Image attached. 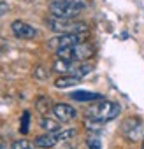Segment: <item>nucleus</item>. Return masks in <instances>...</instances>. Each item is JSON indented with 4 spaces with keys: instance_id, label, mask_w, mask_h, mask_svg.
Here are the masks:
<instances>
[{
    "instance_id": "13",
    "label": "nucleus",
    "mask_w": 144,
    "mask_h": 149,
    "mask_svg": "<svg viewBox=\"0 0 144 149\" xmlns=\"http://www.w3.org/2000/svg\"><path fill=\"white\" fill-rule=\"evenodd\" d=\"M35 107L41 114H48L49 111H53V105H51V100L48 97H39L37 102H35Z\"/></svg>"
},
{
    "instance_id": "20",
    "label": "nucleus",
    "mask_w": 144,
    "mask_h": 149,
    "mask_svg": "<svg viewBox=\"0 0 144 149\" xmlns=\"http://www.w3.org/2000/svg\"><path fill=\"white\" fill-rule=\"evenodd\" d=\"M0 149H7V147H6V146H4L2 142H0Z\"/></svg>"
},
{
    "instance_id": "18",
    "label": "nucleus",
    "mask_w": 144,
    "mask_h": 149,
    "mask_svg": "<svg viewBox=\"0 0 144 149\" xmlns=\"http://www.w3.org/2000/svg\"><path fill=\"white\" fill-rule=\"evenodd\" d=\"M7 46H9V42H7L6 39H0V53H4V51L7 49Z\"/></svg>"
},
{
    "instance_id": "9",
    "label": "nucleus",
    "mask_w": 144,
    "mask_h": 149,
    "mask_svg": "<svg viewBox=\"0 0 144 149\" xmlns=\"http://www.w3.org/2000/svg\"><path fill=\"white\" fill-rule=\"evenodd\" d=\"M11 30H13V33H14L18 39H25V40L35 39V37L39 35V30H37L35 26H32V25H28V23H25V21H20V19L13 21Z\"/></svg>"
},
{
    "instance_id": "5",
    "label": "nucleus",
    "mask_w": 144,
    "mask_h": 149,
    "mask_svg": "<svg viewBox=\"0 0 144 149\" xmlns=\"http://www.w3.org/2000/svg\"><path fill=\"white\" fill-rule=\"evenodd\" d=\"M78 133L76 128H62L55 133H44V135H39L34 139V146L35 147H42V149H49V147H55L58 142H63V140H69Z\"/></svg>"
},
{
    "instance_id": "19",
    "label": "nucleus",
    "mask_w": 144,
    "mask_h": 149,
    "mask_svg": "<svg viewBox=\"0 0 144 149\" xmlns=\"http://www.w3.org/2000/svg\"><path fill=\"white\" fill-rule=\"evenodd\" d=\"M141 149H144V137H142V140H141Z\"/></svg>"
},
{
    "instance_id": "15",
    "label": "nucleus",
    "mask_w": 144,
    "mask_h": 149,
    "mask_svg": "<svg viewBox=\"0 0 144 149\" xmlns=\"http://www.w3.org/2000/svg\"><path fill=\"white\" fill-rule=\"evenodd\" d=\"M32 146H34V144H30L28 140L21 139V140H16V142L13 144V149H32Z\"/></svg>"
},
{
    "instance_id": "3",
    "label": "nucleus",
    "mask_w": 144,
    "mask_h": 149,
    "mask_svg": "<svg viewBox=\"0 0 144 149\" xmlns=\"http://www.w3.org/2000/svg\"><path fill=\"white\" fill-rule=\"evenodd\" d=\"M48 26L53 32H60L63 33H76V35H85L88 33L90 26L83 21H76V19H60V18H49L48 19Z\"/></svg>"
},
{
    "instance_id": "12",
    "label": "nucleus",
    "mask_w": 144,
    "mask_h": 149,
    "mask_svg": "<svg viewBox=\"0 0 144 149\" xmlns=\"http://www.w3.org/2000/svg\"><path fill=\"white\" fill-rule=\"evenodd\" d=\"M41 126H42V130H46L48 133H55V132L62 130L60 121L51 119V118H48V116H42V119H41Z\"/></svg>"
},
{
    "instance_id": "14",
    "label": "nucleus",
    "mask_w": 144,
    "mask_h": 149,
    "mask_svg": "<svg viewBox=\"0 0 144 149\" xmlns=\"http://www.w3.org/2000/svg\"><path fill=\"white\" fill-rule=\"evenodd\" d=\"M28 130H30V112H28V111H25V112L21 114V123H20V132H21L23 135H27V133H28Z\"/></svg>"
},
{
    "instance_id": "16",
    "label": "nucleus",
    "mask_w": 144,
    "mask_h": 149,
    "mask_svg": "<svg viewBox=\"0 0 144 149\" xmlns=\"http://www.w3.org/2000/svg\"><path fill=\"white\" fill-rule=\"evenodd\" d=\"M86 147H88V149H100V140H99L97 137H90V139L86 140Z\"/></svg>"
},
{
    "instance_id": "2",
    "label": "nucleus",
    "mask_w": 144,
    "mask_h": 149,
    "mask_svg": "<svg viewBox=\"0 0 144 149\" xmlns=\"http://www.w3.org/2000/svg\"><path fill=\"white\" fill-rule=\"evenodd\" d=\"M86 9V4L83 0H53L49 6V13L53 18L60 19H74Z\"/></svg>"
},
{
    "instance_id": "17",
    "label": "nucleus",
    "mask_w": 144,
    "mask_h": 149,
    "mask_svg": "<svg viewBox=\"0 0 144 149\" xmlns=\"http://www.w3.org/2000/svg\"><path fill=\"white\" fill-rule=\"evenodd\" d=\"M9 4L7 2H0V16H4V14H7L9 13Z\"/></svg>"
},
{
    "instance_id": "11",
    "label": "nucleus",
    "mask_w": 144,
    "mask_h": 149,
    "mask_svg": "<svg viewBox=\"0 0 144 149\" xmlns=\"http://www.w3.org/2000/svg\"><path fill=\"white\" fill-rule=\"evenodd\" d=\"M79 81H81V79H78V77H72V76H62V77H58V79L55 81V88H58V90L70 88V86H76V84H79Z\"/></svg>"
},
{
    "instance_id": "10",
    "label": "nucleus",
    "mask_w": 144,
    "mask_h": 149,
    "mask_svg": "<svg viewBox=\"0 0 144 149\" xmlns=\"http://www.w3.org/2000/svg\"><path fill=\"white\" fill-rule=\"evenodd\" d=\"M70 98L76 102H95V100H102V95L92 91H74L70 93Z\"/></svg>"
},
{
    "instance_id": "6",
    "label": "nucleus",
    "mask_w": 144,
    "mask_h": 149,
    "mask_svg": "<svg viewBox=\"0 0 144 149\" xmlns=\"http://www.w3.org/2000/svg\"><path fill=\"white\" fill-rule=\"evenodd\" d=\"M121 133L125 135V139H128L130 142H135V140H142L144 137V123L137 118V116H132V118H127L123 123H121Z\"/></svg>"
},
{
    "instance_id": "1",
    "label": "nucleus",
    "mask_w": 144,
    "mask_h": 149,
    "mask_svg": "<svg viewBox=\"0 0 144 149\" xmlns=\"http://www.w3.org/2000/svg\"><path fill=\"white\" fill-rule=\"evenodd\" d=\"M121 114V105L118 102H113V100H100V102H95L90 105V109L86 111V118L88 121H93L97 125H102V123H109L113 119H116L118 116Z\"/></svg>"
},
{
    "instance_id": "4",
    "label": "nucleus",
    "mask_w": 144,
    "mask_h": 149,
    "mask_svg": "<svg viewBox=\"0 0 144 149\" xmlns=\"http://www.w3.org/2000/svg\"><path fill=\"white\" fill-rule=\"evenodd\" d=\"M95 53V47L88 42H81L78 46H72V47H65V49H58L56 56L60 60H69V61H79L83 63L85 60L92 58Z\"/></svg>"
},
{
    "instance_id": "8",
    "label": "nucleus",
    "mask_w": 144,
    "mask_h": 149,
    "mask_svg": "<svg viewBox=\"0 0 144 149\" xmlns=\"http://www.w3.org/2000/svg\"><path fill=\"white\" fill-rule=\"evenodd\" d=\"M53 116L60 123H70L78 118V111L69 104H55L53 105Z\"/></svg>"
},
{
    "instance_id": "7",
    "label": "nucleus",
    "mask_w": 144,
    "mask_h": 149,
    "mask_svg": "<svg viewBox=\"0 0 144 149\" xmlns=\"http://www.w3.org/2000/svg\"><path fill=\"white\" fill-rule=\"evenodd\" d=\"M83 42V35H76V33H63V35H56L53 39H49L46 42V46L49 49H65V47H72V46H78Z\"/></svg>"
}]
</instances>
